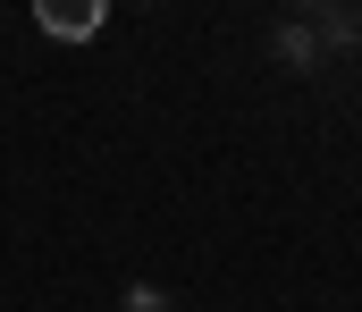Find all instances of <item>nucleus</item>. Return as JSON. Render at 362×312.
I'll list each match as a JSON object with an SVG mask.
<instances>
[{
	"label": "nucleus",
	"mask_w": 362,
	"mask_h": 312,
	"mask_svg": "<svg viewBox=\"0 0 362 312\" xmlns=\"http://www.w3.org/2000/svg\"><path fill=\"white\" fill-rule=\"evenodd\" d=\"M34 25H42V34H59V42H93V34L110 25V0H42V8H34Z\"/></svg>",
	"instance_id": "obj_1"
},
{
	"label": "nucleus",
	"mask_w": 362,
	"mask_h": 312,
	"mask_svg": "<svg viewBox=\"0 0 362 312\" xmlns=\"http://www.w3.org/2000/svg\"><path fill=\"white\" fill-rule=\"evenodd\" d=\"M278 59H286V68H320V34H312V17H286V25H278Z\"/></svg>",
	"instance_id": "obj_2"
},
{
	"label": "nucleus",
	"mask_w": 362,
	"mask_h": 312,
	"mask_svg": "<svg viewBox=\"0 0 362 312\" xmlns=\"http://www.w3.org/2000/svg\"><path fill=\"white\" fill-rule=\"evenodd\" d=\"M312 34H320V51H329V42H362V17L329 0V8H312Z\"/></svg>",
	"instance_id": "obj_3"
}]
</instances>
